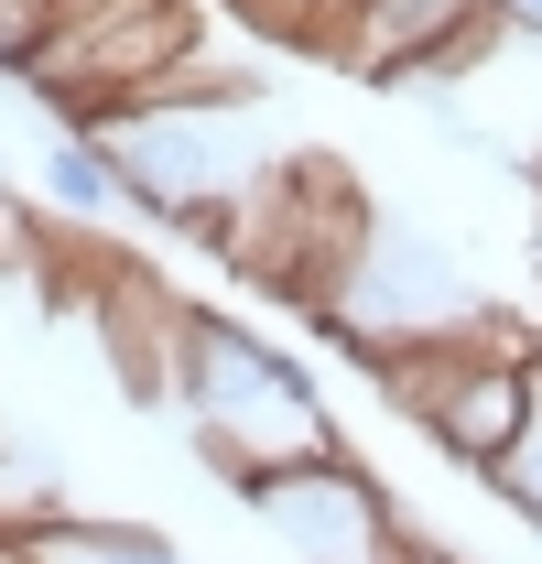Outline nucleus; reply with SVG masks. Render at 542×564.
Returning <instances> with one entry per match:
<instances>
[{
	"label": "nucleus",
	"mask_w": 542,
	"mask_h": 564,
	"mask_svg": "<svg viewBox=\"0 0 542 564\" xmlns=\"http://www.w3.org/2000/svg\"><path fill=\"white\" fill-rule=\"evenodd\" d=\"M250 510H261V532H271L293 564H402V543H412L402 499L380 489L358 456L282 467V478H261V489H250Z\"/></svg>",
	"instance_id": "obj_3"
},
{
	"label": "nucleus",
	"mask_w": 542,
	"mask_h": 564,
	"mask_svg": "<svg viewBox=\"0 0 542 564\" xmlns=\"http://www.w3.org/2000/svg\"><path fill=\"white\" fill-rule=\"evenodd\" d=\"M488 11H499V0H358V22H347V44H337V76L402 98L412 76L434 66V55H456Z\"/></svg>",
	"instance_id": "obj_4"
},
{
	"label": "nucleus",
	"mask_w": 542,
	"mask_h": 564,
	"mask_svg": "<svg viewBox=\"0 0 542 564\" xmlns=\"http://www.w3.org/2000/svg\"><path fill=\"white\" fill-rule=\"evenodd\" d=\"M488 489L510 499V510H521V532L542 543V358H532V413H521V445L499 456V478H488Z\"/></svg>",
	"instance_id": "obj_9"
},
{
	"label": "nucleus",
	"mask_w": 542,
	"mask_h": 564,
	"mask_svg": "<svg viewBox=\"0 0 542 564\" xmlns=\"http://www.w3.org/2000/svg\"><path fill=\"white\" fill-rule=\"evenodd\" d=\"M532 272H542V228H532Z\"/></svg>",
	"instance_id": "obj_11"
},
{
	"label": "nucleus",
	"mask_w": 542,
	"mask_h": 564,
	"mask_svg": "<svg viewBox=\"0 0 542 564\" xmlns=\"http://www.w3.org/2000/svg\"><path fill=\"white\" fill-rule=\"evenodd\" d=\"M98 337H109V358H120V380H131L141 402H174V391H185L196 304L163 293L152 272H131V261H109V272H98Z\"/></svg>",
	"instance_id": "obj_5"
},
{
	"label": "nucleus",
	"mask_w": 542,
	"mask_h": 564,
	"mask_svg": "<svg viewBox=\"0 0 542 564\" xmlns=\"http://www.w3.org/2000/svg\"><path fill=\"white\" fill-rule=\"evenodd\" d=\"M185 66H206V22L196 0H76L66 22H44L22 87L66 120V131L109 141L152 87H174Z\"/></svg>",
	"instance_id": "obj_2"
},
{
	"label": "nucleus",
	"mask_w": 542,
	"mask_h": 564,
	"mask_svg": "<svg viewBox=\"0 0 542 564\" xmlns=\"http://www.w3.org/2000/svg\"><path fill=\"white\" fill-rule=\"evenodd\" d=\"M499 11H510V22H521V33H542V0H499Z\"/></svg>",
	"instance_id": "obj_10"
},
{
	"label": "nucleus",
	"mask_w": 542,
	"mask_h": 564,
	"mask_svg": "<svg viewBox=\"0 0 542 564\" xmlns=\"http://www.w3.org/2000/svg\"><path fill=\"white\" fill-rule=\"evenodd\" d=\"M228 11H239V0H228Z\"/></svg>",
	"instance_id": "obj_12"
},
{
	"label": "nucleus",
	"mask_w": 542,
	"mask_h": 564,
	"mask_svg": "<svg viewBox=\"0 0 542 564\" xmlns=\"http://www.w3.org/2000/svg\"><path fill=\"white\" fill-rule=\"evenodd\" d=\"M0 564H185L152 521H109V510H44L22 532H0Z\"/></svg>",
	"instance_id": "obj_6"
},
{
	"label": "nucleus",
	"mask_w": 542,
	"mask_h": 564,
	"mask_svg": "<svg viewBox=\"0 0 542 564\" xmlns=\"http://www.w3.org/2000/svg\"><path fill=\"white\" fill-rule=\"evenodd\" d=\"M174 402L196 423V456L239 499L261 489V478H282V467L347 456L315 369L293 348H271V337H250V326H228V315H196V337H185V391H174Z\"/></svg>",
	"instance_id": "obj_1"
},
{
	"label": "nucleus",
	"mask_w": 542,
	"mask_h": 564,
	"mask_svg": "<svg viewBox=\"0 0 542 564\" xmlns=\"http://www.w3.org/2000/svg\"><path fill=\"white\" fill-rule=\"evenodd\" d=\"M33 185H44V207L55 217H120L131 196H120V163H109V141H87V131H55L44 141V163H33Z\"/></svg>",
	"instance_id": "obj_7"
},
{
	"label": "nucleus",
	"mask_w": 542,
	"mask_h": 564,
	"mask_svg": "<svg viewBox=\"0 0 542 564\" xmlns=\"http://www.w3.org/2000/svg\"><path fill=\"white\" fill-rule=\"evenodd\" d=\"M239 22L282 44V55H315V66H337L347 22H358V0H239Z\"/></svg>",
	"instance_id": "obj_8"
}]
</instances>
